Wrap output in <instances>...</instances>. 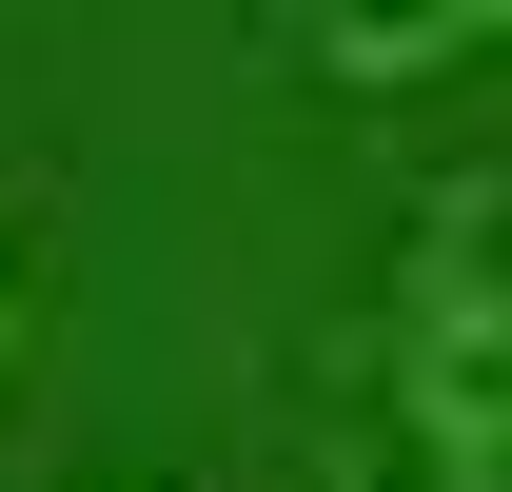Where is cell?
<instances>
[{"instance_id":"obj_2","label":"cell","mask_w":512,"mask_h":492,"mask_svg":"<svg viewBox=\"0 0 512 492\" xmlns=\"http://www.w3.org/2000/svg\"><path fill=\"white\" fill-rule=\"evenodd\" d=\"M512 0H394V20H335V79H434V60H493Z\"/></svg>"},{"instance_id":"obj_3","label":"cell","mask_w":512,"mask_h":492,"mask_svg":"<svg viewBox=\"0 0 512 492\" xmlns=\"http://www.w3.org/2000/svg\"><path fill=\"white\" fill-rule=\"evenodd\" d=\"M316 492H375V453H355V433H335V453H316Z\"/></svg>"},{"instance_id":"obj_4","label":"cell","mask_w":512,"mask_h":492,"mask_svg":"<svg viewBox=\"0 0 512 492\" xmlns=\"http://www.w3.org/2000/svg\"><path fill=\"white\" fill-rule=\"evenodd\" d=\"M0 335H20V296H0Z\"/></svg>"},{"instance_id":"obj_1","label":"cell","mask_w":512,"mask_h":492,"mask_svg":"<svg viewBox=\"0 0 512 492\" xmlns=\"http://www.w3.org/2000/svg\"><path fill=\"white\" fill-rule=\"evenodd\" d=\"M375 394H394L414 492H512V256H493V197L414 217V256L375 296Z\"/></svg>"}]
</instances>
